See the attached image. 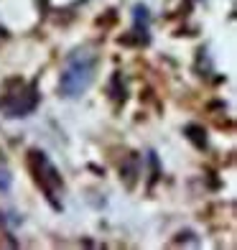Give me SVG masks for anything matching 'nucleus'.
<instances>
[{
  "label": "nucleus",
  "mask_w": 237,
  "mask_h": 250,
  "mask_svg": "<svg viewBox=\"0 0 237 250\" xmlns=\"http://www.w3.org/2000/svg\"><path fill=\"white\" fill-rule=\"evenodd\" d=\"M95 69H97V54L92 49H77L69 54L61 77H59V92L69 100L82 97L95 82Z\"/></svg>",
  "instance_id": "1"
},
{
  "label": "nucleus",
  "mask_w": 237,
  "mask_h": 250,
  "mask_svg": "<svg viewBox=\"0 0 237 250\" xmlns=\"http://www.w3.org/2000/svg\"><path fill=\"white\" fill-rule=\"evenodd\" d=\"M39 107V92L33 82H23V79H8L0 95V112L5 118H26Z\"/></svg>",
  "instance_id": "2"
},
{
  "label": "nucleus",
  "mask_w": 237,
  "mask_h": 250,
  "mask_svg": "<svg viewBox=\"0 0 237 250\" xmlns=\"http://www.w3.org/2000/svg\"><path fill=\"white\" fill-rule=\"evenodd\" d=\"M28 168L36 184L41 187V191L46 194V199L51 202L54 209H61V194H64V181L61 174L56 171V166L51 164V158L43 151H31L28 153Z\"/></svg>",
  "instance_id": "3"
},
{
  "label": "nucleus",
  "mask_w": 237,
  "mask_h": 250,
  "mask_svg": "<svg viewBox=\"0 0 237 250\" xmlns=\"http://www.w3.org/2000/svg\"><path fill=\"white\" fill-rule=\"evenodd\" d=\"M133 18H135V26H133V31H135V36H138L143 43L148 41V8L145 5H135L133 8Z\"/></svg>",
  "instance_id": "4"
},
{
  "label": "nucleus",
  "mask_w": 237,
  "mask_h": 250,
  "mask_svg": "<svg viewBox=\"0 0 237 250\" xmlns=\"http://www.w3.org/2000/svg\"><path fill=\"white\" fill-rule=\"evenodd\" d=\"M10 187H13V176H10L8 168L0 166V191H8Z\"/></svg>",
  "instance_id": "5"
}]
</instances>
